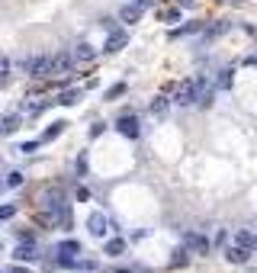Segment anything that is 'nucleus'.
Segmentation results:
<instances>
[{"label":"nucleus","mask_w":257,"mask_h":273,"mask_svg":"<svg viewBox=\"0 0 257 273\" xmlns=\"http://www.w3.org/2000/svg\"><path fill=\"white\" fill-rule=\"evenodd\" d=\"M87 232L93 235V238H106V232H109V219L103 216V212H90V216H87Z\"/></svg>","instance_id":"nucleus-5"},{"label":"nucleus","mask_w":257,"mask_h":273,"mask_svg":"<svg viewBox=\"0 0 257 273\" xmlns=\"http://www.w3.org/2000/svg\"><path fill=\"white\" fill-rule=\"evenodd\" d=\"M196 100H209L206 97V77H187L174 87V103L177 106H193Z\"/></svg>","instance_id":"nucleus-1"},{"label":"nucleus","mask_w":257,"mask_h":273,"mask_svg":"<svg viewBox=\"0 0 257 273\" xmlns=\"http://www.w3.org/2000/svg\"><path fill=\"white\" fill-rule=\"evenodd\" d=\"M23 68H26L29 77H52L55 71V55H32L23 61Z\"/></svg>","instance_id":"nucleus-2"},{"label":"nucleus","mask_w":257,"mask_h":273,"mask_svg":"<svg viewBox=\"0 0 257 273\" xmlns=\"http://www.w3.org/2000/svg\"><path fill=\"white\" fill-rule=\"evenodd\" d=\"M23 180H26V177H23L19 171H13V174L7 177V186H10V190H16V186H23Z\"/></svg>","instance_id":"nucleus-21"},{"label":"nucleus","mask_w":257,"mask_h":273,"mask_svg":"<svg viewBox=\"0 0 257 273\" xmlns=\"http://www.w3.org/2000/svg\"><path fill=\"white\" fill-rule=\"evenodd\" d=\"M167 106H170V100H167V97H154V103H151V113H154V116H161V113L167 110Z\"/></svg>","instance_id":"nucleus-18"},{"label":"nucleus","mask_w":257,"mask_h":273,"mask_svg":"<svg viewBox=\"0 0 257 273\" xmlns=\"http://www.w3.org/2000/svg\"><path fill=\"white\" fill-rule=\"evenodd\" d=\"M161 19H164V23H177V19H180V10H177V7L164 10V13H161Z\"/></svg>","instance_id":"nucleus-23"},{"label":"nucleus","mask_w":257,"mask_h":273,"mask_svg":"<svg viewBox=\"0 0 257 273\" xmlns=\"http://www.w3.org/2000/svg\"><path fill=\"white\" fill-rule=\"evenodd\" d=\"M65 125H68V122H61V119H58V122H52V125H48L45 132H42V138H39V141H52V138H58L61 132H65Z\"/></svg>","instance_id":"nucleus-14"},{"label":"nucleus","mask_w":257,"mask_h":273,"mask_svg":"<svg viewBox=\"0 0 257 273\" xmlns=\"http://www.w3.org/2000/svg\"><path fill=\"white\" fill-rule=\"evenodd\" d=\"M77 97H81V90H65V93L58 97V103H61V106H74Z\"/></svg>","instance_id":"nucleus-16"},{"label":"nucleus","mask_w":257,"mask_h":273,"mask_svg":"<svg viewBox=\"0 0 257 273\" xmlns=\"http://www.w3.org/2000/svg\"><path fill=\"white\" fill-rule=\"evenodd\" d=\"M225 32H228V23L222 19V23H215V26L206 29V39H215V35H225Z\"/></svg>","instance_id":"nucleus-17"},{"label":"nucleus","mask_w":257,"mask_h":273,"mask_svg":"<svg viewBox=\"0 0 257 273\" xmlns=\"http://www.w3.org/2000/svg\"><path fill=\"white\" fill-rule=\"evenodd\" d=\"M129 4H135L139 10H148V7H154V4H157V0H129Z\"/></svg>","instance_id":"nucleus-28"},{"label":"nucleus","mask_w":257,"mask_h":273,"mask_svg":"<svg viewBox=\"0 0 257 273\" xmlns=\"http://www.w3.org/2000/svg\"><path fill=\"white\" fill-rule=\"evenodd\" d=\"M39 247H35V241H23L13 247V260H19V264H29V260H39Z\"/></svg>","instance_id":"nucleus-6"},{"label":"nucleus","mask_w":257,"mask_h":273,"mask_svg":"<svg viewBox=\"0 0 257 273\" xmlns=\"http://www.w3.org/2000/svg\"><path fill=\"white\" fill-rule=\"evenodd\" d=\"M116 129H119V132L126 135V138H139V135H142V129H139V119H135V116H122V119L116 122Z\"/></svg>","instance_id":"nucleus-7"},{"label":"nucleus","mask_w":257,"mask_h":273,"mask_svg":"<svg viewBox=\"0 0 257 273\" xmlns=\"http://www.w3.org/2000/svg\"><path fill=\"white\" fill-rule=\"evenodd\" d=\"M55 251H58V264H61V267H71V264L77 260V254H81V244H77L74 238H68V241H61Z\"/></svg>","instance_id":"nucleus-4"},{"label":"nucleus","mask_w":257,"mask_h":273,"mask_svg":"<svg viewBox=\"0 0 257 273\" xmlns=\"http://www.w3.org/2000/svg\"><path fill=\"white\" fill-rule=\"evenodd\" d=\"M106 29H109V35H106V45H103V52H119V49H126L129 45V32L126 29H116L113 23H106Z\"/></svg>","instance_id":"nucleus-3"},{"label":"nucleus","mask_w":257,"mask_h":273,"mask_svg":"<svg viewBox=\"0 0 257 273\" xmlns=\"http://www.w3.org/2000/svg\"><path fill=\"white\" fill-rule=\"evenodd\" d=\"M16 216V206H0V222L4 219H13Z\"/></svg>","instance_id":"nucleus-24"},{"label":"nucleus","mask_w":257,"mask_h":273,"mask_svg":"<svg viewBox=\"0 0 257 273\" xmlns=\"http://www.w3.org/2000/svg\"><path fill=\"white\" fill-rule=\"evenodd\" d=\"M93 55H96V49H93V45H90V42H81L77 49H74V61H90Z\"/></svg>","instance_id":"nucleus-13"},{"label":"nucleus","mask_w":257,"mask_h":273,"mask_svg":"<svg viewBox=\"0 0 257 273\" xmlns=\"http://www.w3.org/2000/svg\"><path fill=\"white\" fill-rule=\"evenodd\" d=\"M235 244H238V247H244V251L251 254L254 247H257V235H254V232H248V228H244V232H238V235H235Z\"/></svg>","instance_id":"nucleus-11"},{"label":"nucleus","mask_w":257,"mask_h":273,"mask_svg":"<svg viewBox=\"0 0 257 273\" xmlns=\"http://www.w3.org/2000/svg\"><path fill=\"white\" fill-rule=\"evenodd\" d=\"M103 132H106V125H103V122H93V125H90V138H100Z\"/></svg>","instance_id":"nucleus-26"},{"label":"nucleus","mask_w":257,"mask_h":273,"mask_svg":"<svg viewBox=\"0 0 257 273\" xmlns=\"http://www.w3.org/2000/svg\"><path fill=\"white\" fill-rule=\"evenodd\" d=\"M13 129H19V116H7V119L0 122V132H13Z\"/></svg>","instance_id":"nucleus-19"},{"label":"nucleus","mask_w":257,"mask_h":273,"mask_svg":"<svg viewBox=\"0 0 257 273\" xmlns=\"http://www.w3.org/2000/svg\"><path fill=\"white\" fill-rule=\"evenodd\" d=\"M142 13H145V10H139L135 4H126V7H119V23H126V26H135Z\"/></svg>","instance_id":"nucleus-8"},{"label":"nucleus","mask_w":257,"mask_h":273,"mask_svg":"<svg viewBox=\"0 0 257 273\" xmlns=\"http://www.w3.org/2000/svg\"><path fill=\"white\" fill-rule=\"evenodd\" d=\"M177 257L174 260H170V264H174V267H183V264H187V251H183V247H180V251H174Z\"/></svg>","instance_id":"nucleus-25"},{"label":"nucleus","mask_w":257,"mask_h":273,"mask_svg":"<svg viewBox=\"0 0 257 273\" xmlns=\"http://www.w3.org/2000/svg\"><path fill=\"white\" fill-rule=\"evenodd\" d=\"M39 145H42V141H26V145H19V151H23V154H32Z\"/></svg>","instance_id":"nucleus-27"},{"label":"nucleus","mask_w":257,"mask_h":273,"mask_svg":"<svg viewBox=\"0 0 257 273\" xmlns=\"http://www.w3.org/2000/svg\"><path fill=\"white\" fill-rule=\"evenodd\" d=\"M10 74V61H7V58H0V77H7Z\"/></svg>","instance_id":"nucleus-29"},{"label":"nucleus","mask_w":257,"mask_h":273,"mask_svg":"<svg viewBox=\"0 0 257 273\" xmlns=\"http://www.w3.org/2000/svg\"><path fill=\"white\" fill-rule=\"evenodd\" d=\"M103 251H106L109 257H122V254H126V241H122V238H109V241L103 244Z\"/></svg>","instance_id":"nucleus-12"},{"label":"nucleus","mask_w":257,"mask_h":273,"mask_svg":"<svg viewBox=\"0 0 257 273\" xmlns=\"http://www.w3.org/2000/svg\"><path fill=\"white\" fill-rule=\"evenodd\" d=\"M122 93H126V84H113L106 90V100H116V97H122Z\"/></svg>","instance_id":"nucleus-22"},{"label":"nucleus","mask_w":257,"mask_h":273,"mask_svg":"<svg viewBox=\"0 0 257 273\" xmlns=\"http://www.w3.org/2000/svg\"><path fill=\"white\" fill-rule=\"evenodd\" d=\"M248 257H251V254L244 251V247H238V244L228 247V260H231V264H248Z\"/></svg>","instance_id":"nucleus-15"},{"label":"nucleus","mask_w":257,"mask_h":273,"mask_svg":"<svg viewBox=\"0 0 257 273\" xmlns=\"http://www.w3.org/2000/svg\"><path fill=\"white\" fill-rule=\"evenodd\" d=\"M187 247H190L196 257H206V254H209V241H206L203 235H187Z\"/></svg>","instance_id":"nucleus-9"},{"label":"nucleus","mask_w":257,"mask_h":273,"mask_svg":"<svg viewBox=\"0 0 257 273\" xmlns=\"http://www.w3.org/2000/svg\"><path fill=\"white\" fill-rule=\"evenodd\" d=\"M10 273H29L26 267H13V270H10Z\"/></svg>","instance_id":"nucleus-30"},{"label":"nucleus","mask_w":257,"mask_h":273,"mask_svg":"<svg viewBox=\"0 0 257 273\" xmlns=\"http://www.w3.org/2000/svg\"><path fill=\"white\" fill-rule=\"evenodd\" d=\"M193 29L200 32V29H203V23H190V26H183V29H174V32H170V35H174V39H180V35H190Z\"/></svg>","instance_id":"nucleus-20"},{"label":"nucleus","mask_w":257,"mask_h":273,"mask_svg":"<svg viewBox=\"0 0 257 273\" xmlns=\"http://www.w3.org/2000/svg\"><path fill=\"white\" fill-rule=\"evenodd\" d=\"M90 273H96V270H90Z\"/></svg>","instance_id":"nucleus-31"},{"label":"nucleus","mask_w":257,"mask_h":273,"mask_svg":"<svg viewBox=\"0 0 257 273\" xmlns=\"http://www.w3.org/2000/svg\"><path fill=\"white\" fill-rule=\"evenodd\" d=\"M71 68H74V55H68V52L55 55V71H52V77H55V74H68Z\"/></svg>","instance_id":"nucleus-10"}]
</instances>
